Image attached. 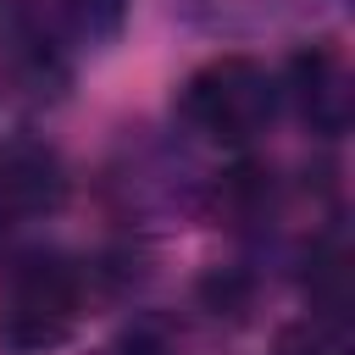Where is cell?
<instances>
[{"label":"cell","instance_id":"cell-5","mask_svg":"<svg viewBox=\"0 0 355 355\" xmlns=\"http://www.w3.org/2000/svg\"><path fill=\"white\" fill-rule=\"evenodd\" d=\"M277 83H283V100L300 111V122L311 133L338 139L349 128V61H344L338 44H305Z\"/></svg>","mask_w":355,"mask_h":355},{"label":"cell","instance_id":"cell-6","mask_svg":"<svg viewBox=\"0 0 355 355\" xmlns=\"http://www.w3.org/2000/svg\"><path fill=\"white\" fill-rule=\"evenodd\" d=\"M133 0H50V22L67 44L83 50H105L111 39H122Z\"/></svg>","mask_w":355,"mask_h":355},{"label":"cell","instance_id":"cell-8","mask_svg":"<svg viewBox=\"0 0 355 355\" xmlns=\"http://www.w3.org/2000/svg\"><path fill=\"white\" fill-rule=\"evenodd\" d=\"M6 6H11V0H0V11H6Z\"/></svg>","mask_w":355,"mask_h":355},{"label":"cell","instance_id":"cell-4","mask_svg":"<svg viewBox=\"0 0 355 355\" xmlns=\"http://www.w3.org/2000/svg\"><path fill=\"white\" fill-rule=\"evenodd\" d=\"M67 205V166L55 155V144L17 133L0 144V227L17 222H39L55 216Z\"/></svg>","mask_w":355,"mask_h":355},{"label":"cell","instance_id":"cell-2","mask_svg":"<svg viewBox=\"0 0 355 355\" xmlns=\"http://www.w3.org/2000/svg\"><path fill=\"white\" fill-rule=\"evenodd\" d=\"M89 311V277L67 255H22L0 277V349L44 355L61 349Z\"/></svg>","mask_w":355,"mask_h":355},{"label":"cell","instance_id":"cell-1","mask_svg":"<svg viewBox=\"0 0 355 355\" xmlns=\"http://www.w3.org/2000/svg\"><path fill=\"white\" fill-rule=\"evenodd\" d=\"M277 105H283L277 72L266 61H255V55H239V50L200 61L178 89V122L194 139L222 144V150L255 144L277 122Z\"/></svg>","mask_w":355,"mask_h":355},{"label":"cell","instance_id":"cell-3","mask_svg":"<svg viewBox=\"0 0 355 355\" xmlns=\"http://www.w3.org/2000/svg\"><path fill=\"white\" fill-rule=\"evenodd\" d=\"M0 67H6V83L17 89V100H33V105L61 100L67 78H72L55 22L28 11L22 0H11L0 11Z\"/></svg>","mask_w":355,"mask_h":355},{"label":"cell","instance_id":"cell-7","mask_svg":"<svg viewBox=\"0 0 355 355\" xmlns=\"http://www.w3.org/2000/svg\"><path fill=\"white\" fill-rule=\"evenodd\" d=\"M105 355H161V349H155L144 333H128V338H122V344H111Z\"/></svg>","mask_w":355,"mask_h":355}]
</instances>
